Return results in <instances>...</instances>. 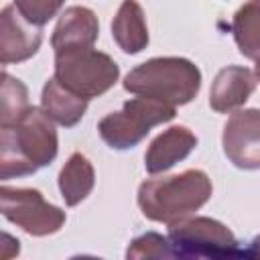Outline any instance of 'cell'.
I'll use <instances>...</instances> for the list:
<instances>
[{
	"instance_id": "cell-1",
	"label": "cell",
	"mask_w": 260,
	"mask_h": 260,
	"mask_svg": "<svg viewBox=\"0 0 260 260\" xmlns=\"http://www.w3.org/2000/svg\"><path fill=\"white\" fill-rule=\"evenodd\" d=\"M59 140L53 120L43 108L30 106L12 126H0V177L35 175L57 156Z\"/></svg>"
},
{
	"instance_id": "cell-2",
	"label": "cell",
	"mask_w": 260,
	"mask_h": 260,
	"mask_svg": "<svg viewBox=\"0 0 260 260\" xmlns=\"http://www.w3.org/2000/svg\"><path fill=\"white\" fill-rule=\"evenodd\" d=\"M213 193L211 179L199 169L148 179L138 187V207L150 221L173 223L201 209Z\"/></svg>"
},
{
	"instance_id": "cell-3",
	"label": "cell",
	"mask_w": 260,
	"mask_h": 260,
	"mask_svg": "<svg viewBox=\"0 0 260 260\" xmlns=\"http://www.w3.org/2000/svg\"><path fill=\"white\" fill-rule=\"evenodd\" d=\"M122 85L134 95L152 98L177 108L195 100L201 89V71L185 57H154L130 69Z\"/></svg>"
},
{
	"instance_id": "cell-4",
	"label": "cell",
	"mask_w": 260,
	"mask_h": 260,
	"mask_svg": "<svg viewBox=\"0 0 260 260\" xmlns=\"http://www.w3.org/2000/svg\"><path fill=\"white\" fill-rule=\"evenodd\" d=\"M175 114V106L138 95L128 100L120 112L104 116L98 124V132L110 148L128 150L142 142L154 126L171 122Z\"/></svg>"
},
{
	"instance_id": "cell-5",
	"label": "cell",
	"mask_w": 260,
	"mask_h": 260,
	"mask_svg": "<svg viewBox=\"0 0 260 260\" xmlns=\"http://www.w3.org/2000/svg\"><path fill=\"white\" fill-rule=\"evenodd\" d=\"M169 244L173 258H236L246 250L228 225L211 217H183L169 223Z\"/></svg>"
},
{
	"instance_id": "cell-6",
	"label": "cell",
	"mask_w": 260,
	"mask_h": 260,
	"mask_svg": "<svg viewBox=\"0 0 260 260\" xmlns=\"http://www.w3.org/2000/svg\"><path fill=\"white\" fill-rule=\"evenodd\" d=\"M55 79L73 93L91 100L112 89L120 77L118 63L93 47L55 55Z\"/></svg>"
},
{
	"instance_id": "cell-7",
	"label": "cell",
	"mask_w": 260,
	"mask_h": 260,
	"mask_svg": "<svg viewBox=\"0 0 260 260\" xmlns=\"http://www.w3.org/2000/svg\"><path fill=\"white\" fill-rule=\"evenodd\" d=\"M0 209L10 223L37 238L57 234L65 225V211L49 203L37 189L2 185Z\"/></svg>"
},
{
	"instance_id": "cell-8",
	"label": "cell",
	"mask_w": 260,
	"mask_h": 260,
	"mask_svg": "<svg viewBox=\"0 0 260 260\" xmlns=\"http://www.w3.org/2000/svg\"><path fill=\"white\" fill-rule=\"evenodd\" d=\"M228 160L244 171H260V110L248 108L234 112L221 134Z\"/></svg>"
},
{
	"instance_id": "cell-9",
	"label": "cell",
	"mask_w": 260,
	"mask_h": 260,
	"mask_svg": "<svg viewBox=\"0 0 260 260\" xmlns=\"http://www.w3.org/2000/svg\"><path fill=\"white\" fill-rule=\"evenodd\" d=\"M43 43V28L22 16V12L10 4L0 14V63H22L37 55Z\"/></svg>"
},
{
	"instance_id": "cell-10",
	"label": "cell",
	"mask_w": 260,
	"mask_h": 260,
	"mask_svg": "<svg viewBox=\"0 0 260 260\" xmlns=\"http://www.w3.org/2000/svg\"><path fill=\"white\" fill-rule=\"evenodd\" d=\"M100 22L93 10L85 6H69L57 20L51 35V47L57 53L89 49L98 41Z\"/></svg>"
},
{
	"instance_id": "cell-11",
	"label": "cell",
	"mask_w": 260,
	"mask_h": 260,
	"mask_svg": "<svg viewBox=\"0 0 260 260\" xmlns=\"http://www.w3.org/2000/svg\"><path fill=\"white\" fill-rule=\"evenodd\" d=\"M256 83H258V77L248 67L228 65L219 69L209 89L211 110L219 114H228V112L242 108L254 93Z\"/></svg>"
},
{
	"instance_id": "cell-12",
	"label": "cell",
	"mask_w": 260,
	"mask_h": 260,
	"mask_svg": "<svg viewBox=\"0 0 260 260\" xmlns=\"http://www.w3.org/2000/svg\"><path fill=\"white\" fill-rule=\"evenodd\" d=\"M197 146V136L185 126H171L160 132L146 148L144 167L150 175L165 173L185 160Z\"/></svg>"
},
{
	"instance_id": "cell-13",
	"label": "cell",
	"mask_w": 260,
	"mask_h": 260,
	"mask_svg": "<svg viewBox=\"0 0 260 260\" xmlns=\"http://www.w3.org/2000/svg\"><path fill=\"white\" fill-rule=\"evenodd\" d=\"M112 37L126 55H136L148 45L144 10L136 0H124L112 20Z\"/></svg>"
},
{
	"instance_id": "cell-14",
	"label": "cell",
	"mask_w": 260,
	"mask_h": 260,
	"mask_svg": "<svg viewBox=\"0 0 260 260\" xmlns=\"http://www.w3.org/2000/svg\"><path fill=\"white\" fill-rule=\"evenodd\" d=\"M87 102L89 100L73 93L55 77L47 79V83L43 85L41 108L49 114V118L53 122H57L65 128H73L83 118V114L87 110Z\"/></svg>"
},
{
	"instance_id": "cell-15",
	"label": "cell",
	"mask_w": 260,
	"mask_h": 260,
	"mask_svg": "<svg viewBox=\"0 0 260 260\" xmlns=\"http://www.w3.org/2000/svg\"><path fill=\"white\" fill-rule=\"evenodd\" d=\"M95 185V171L89 158L81 152H73L59 173V191L67 207L79 205Z\"/></svg>"
},
{
	"instance_id": "cell-16",
	"label": "cell",
	"mask_w": 260,
	"mask_h": 260,
	"mask_svg": "<svg viewBox=\"0 0 260 260\" xmlns=\"http://www.w3.org/2000/svg\"><path fill=\"white\" fill-rule=\"evenodd\" d=\"M232 35L238 51L246 59L260 61V0H248L236 10Z\"/></svg>"
},
{
	"instance_id": "cell-17",
	"label": "cell",
	"mask_w": 260,
	"mask_h": 260,
	"mask_svg": "<svg viewBox=\"0 0 260 260\" xmlns=\"http://www.w3.org/2000/svg\"><path fill=\"white\" fill-rule=\"evenodd\" d=\"M30 108L26 85L12 77L8 71L2 73V98H0V126L16 124Z\"/></svg>"
},
{
	"instance_id": "cell-18",
	"label": "cell",
	"mask_w": 260,
	"mask_h": 260,
	"mask_svg": "<svg viewBox=\"0 0 260 260\" xmlns=\"http://www.w3.org/2000/svg\"><path fill=\"white\" fill-rule=\"evenodd\" d=\"M126 258L132 260H142V258H173V250L169 244V238L156 234V232H146L138 238H134L126 250Z\"/></svg>"
},
{
	"instance_id": "cell-19",
	"label": "cell",
	"mask_w": 260,
	"mask_h": 260,
	"mask_svg": "<svg viewBox=\"0 0 260 260\" xmlns=\"http://www.w3.org/2000/svg\"><path fill=\"white\" fill-rule=\"evenodd\" d=\"M63 2L65 0H14V6L22 12V16L26 20H30L32 24L43 26L53 16H57Z\"/></svg>"
},
{
	"instance_id": "cell-20",
	"label": "cell",
	"mask_w": 260,
	"mask_h": 260,
	"mask_svg": "<svg viewBox=\"0 0 260 260\" xmlns=\"http://www.w3.org/2000/svg\"><path fill=\"white\" fill-rule=\"evenodd\" d=\"M246 258H260V234L250 242V248L246 250Z\"/></svg>"
},
{
	"instance_id": "cell-21",
	"label": "cell",
	"mask_w": 260,
	"mask_h": 260,
	"mask_svg": "<svg viewBox=\"0 0 260 260\" xmlns=\"http://www.w3.org/2000/svg\"><path fill=\"white\" fill-rule=\"evenodd\" d=\"M256 77H258V81H260V61H256Z\"/></svg>"
}]
</instances>
